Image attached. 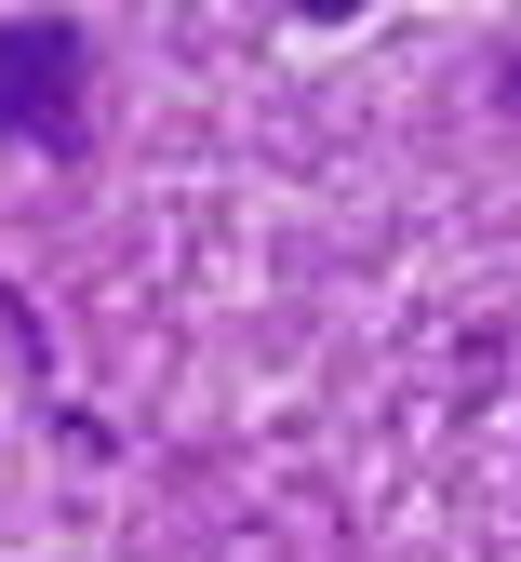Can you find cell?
Returning a JSON list of instances; mask_svg holds the SVG:
<instances>
[{
	"mask_svg": "<svg viewBox=\"0 0 521 562\" xmlns=\"http://www.w3.org/2000/svg\"><path fill=\"white\" fill-rule=\"evenodd\" d=\"M0 148L27 161H94V27L27 0L0 14Z\"/></svg>",
	"mask_w": 521,
	"mask_h": 562,
	"instance_id": "obj_1",
	"label": "cell"
},
{
	"mask_svg": "<svg viewBox=\"0 0 521 562\" xmlns=\"http://www.w3.org/2000/svg\"><path fill=\"white\" fill-rule=\"evenodd\" d=\"M281 14H308V27H348V14H361V0H281Z\"/></svg>",
	"mask_w": 521,
	"mask_h": 562,
	"instance_id": "obj_2",
	"label": "cell"
},
{
	"mask_svg": "<svg viewBox=\"0 0 521 562\" xmlns=\"http://www.w3.org/2000/svg\"><path fill=\"white\" fill-rule=\"evenodd\" d=\"M495 108H508V121H521V54H495Z\"/></svg>",
	"mask_w": 521,
	"mask_h": 562,
	"instance_id": "obj_3",
	"label": "cell"
}]
</instances>
